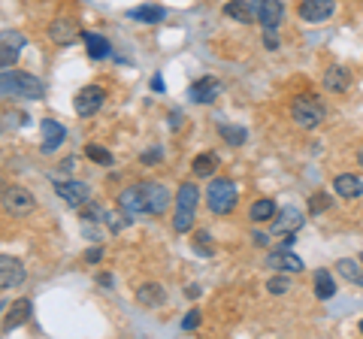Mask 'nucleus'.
I'll list each match as a JSON object with an SVG mask.
<instances>
[{"mask_svg": "<svg viewBox=\"0 0 363 339\" xmlns=\"http://www.w3.org/2000/svg\"><path fill=\"white\" fill-rule=\"evenodd\" d=\"M43 94H45V85L37 76L21 73V70H0V97L40 100Z\"/></svg>", "mask_w": 363, "mask_h": 339, "instance_id": "obj_1", "label": "nucleus"}, {"mask_svg": "<svg viewBox=\"0 0 363 339\" xmlns=\"http://www.w3.org/2000/svg\"><path fill=\"white\" fill-rule=\"evenodd\" d=\"M197 203H200V191L194 182H185L176 194V216H173V230L176 233H188L194 228V216H197Z\"/></svg>", "mask_w": 363, "mask_h": 339, "instance_id": "obj_2", "label": "nucleus"}, {"mask_svg": "<svg viewBox=\"0 0 363 339\" xmlns=\"http://www.w3.org/2000/svg\"><path fill=\"white\" fill-rule=\"evenodd\" d=\"M291 118L297 121L303 130H315V128H321V121L327 118V109L315 94H303L291 104Z\"/></svg>", "mask_w": 363, "mask_h": 339, "instance_id": "obj_3", "label": "nucleus"}, {"mask_svg": "<svg viewBox=\"0 0 363 339\" xmlns=\"http://www.w3.org/2000/svg\"><path fill=\"white\" fill-rule=\"evenodd\" d=\"M206 203L215 216H227L236 206V185L230 179H212L206 188Z\"/></svg>", "mask_w": 363, "mask_h": 339, "instance_id": "obj_4", "label": "nucleus"}, {"mask_svg": "<svg viewBox=\"0 0 363 339\" xmlns=\"http://www.w3.org/2000/svg\"><path fill=\"white\" fill-rule=\"evenodd\" d=\"M0 203H4V209L9 212V216H16V218L30 216L33 206H37L33 194H30L28 188H21V185H6L4 194H0Z\"/></svg>", "mask_w": 363, "mask_h": 339, "instance_id": "obj_5", "label": "nucleus"}, {"mask_svg": "<svg viewBox=\"0 0 363 339\" xmlns=\"http://www.w3.org/2000/svg\"><path fill=\"white\" fill-rule=\"evenodd\" d=\"M25 46H28V37L21 30H0V70H9L21 58Z\"/></svg>", "mask_w": 363, "mask_h": 339, "instance_id": "obj_6", "label": "nucleus"}, {"mask_svg": "<svg viewBox=\"0 0 363 339\" xmlns=\"http://www.w3.org/2000/svg\"><path fill=\"white\" fill-rule=\"evenodd\" d=\"M55 194H58L67 206H85L91 200V188L79 179H55Z\"/></svg>", "mask_w": 363, "mask_h": 339, "instance_id": "obj_7", "label": "nucleus"}, {"mask_svg": "<svg viewBox=\"0 0 363 339\" xmlns=\"http://www.w3.org/2000/svg\"><path fill=\"white\" fill-rule=\"evenodd\" d=\"M118 209H121V216H124V218L149 216V209H145V191H143V182L121 191V194H118Z\"/></svg>", "mask_w": 363, "mask_h": 339, "instance_id": "obj_8", "label": "nucleus"}, {"mask_svg": "<svg viewBox=\"0 0 363 339\" xmlns=\"http://www.w3.org/2000/svg\"><path fill=\"white\" fill-rule=\"evenodd\" d=\"M252 6L264 30H276L281 25V18H285V4L281 0H252Z\"/></svg>", "mask_w": 363, "mask_h": 339, "instance_id": "obj_9", "label": "nucleus"}, {"mask_svg": "<svg viewBox=\"0 0 363 339\" xmlns=\"http://www.w3.org/2000/svg\"><path fill=\"white\" fill-rule=\"evenodd\" d=\"M104 100H106L104 88H100V85H85L82 91L76 94L73 109H76V116L88 118V116H94V112H100V106H104Z\"/></svg>", "mask_w": 363, "mask_h": 339, "instance_id": "obj_10", "label": "nucleus"}, {"mask_svg": "<svg viewBox=\"0 0 363 339\" xmlns=\"http://www.w3.org/2000/svg\"><path fill=\"white\" fill-rule=\"evenodd\" d=\"M303 221H306V216L300 209L285 206V209H279L276 216H272V233L276 236H294L303 228Z\"/></svg>", "mask_w": 363, "mask_h": 339, "instance_id": "obj_11", "label": "nucleus"}, {"mask_svg": "<svg viewBox=\"0 0 363 339\" xmlns=\"http://www.w3.org/2000/svg\"><path fill=\"white\" fill-rule=\"evenodd\" d=\"M336 13V0H303L297 16L303 21H309V25H321Z\"/></svg>", "mask_w": 363, "mask_h": 339, "instance_id": "obj_12", "label": "nucleus"}, {"mask_svg": "<svg viewBox=\"0 0 363 339\" xmlns=\"http://www.w3.org/2000/svg\"><path fill=\"white\" fill-rule=\"evenodd\" d=\"M221 91H224V85L218 82V79H215V76H203V79H197V82L188 88V97L194 100V104L206 106V104H215Z\"/></svg>", "mask_w": 363, "mask_h": 339, "instance_id": "obj_13", "label": "nucleus"}, {"mask_svg": "<svg viewBox=\"0 0 363 339\" xmlns=\"http://www.w3.org/2000/svg\"><path fill=\"white\" fill-rule=\"evenodd\" d=\"M40 130H43V143H40V152L45 155H52V152H58L64 140H67V128L61 121H55V118H43L40 121Z\"/></svg>", "mask_w": 363, "mask_h": 339, "instance_id": "obj_14", "label": "nucleus"}, {"mask_svg": "<svg viewBox=\"0 0 363 339\" xmlns=\"http://www.w3.org/2000/svg\"><path fill=\"white\" fill-rule=\"evenodd\" d=\"M25 264L18 257H9V255H0V291L6 288H18L25 282Z\"/></svg>", "mask_w": 363, "mask_h": 339, "instance_id": "obj_15", "label": "nucleus"}, {"mask_svg": "<svg viewBox=\"0 0 363 339\" xmlns=\"http://www.w3.org/2000/svg\"><path fill=\"white\" fill-rule=\"evenodd\" d=\"M267 267L269 269H276V273H303V257H297L291 252V248L281 245L279 252H269L267 255Z\"/></svg>", "mask_w": 363, "mask_h": 339, "instance_id": "obj_16", "label": "nucleus"}, {"mask_svg": "<svg viewBox=\"0 0 363 339\" xmlns=\"http://www.w3.org/2000/svg\"><path fill=\"white\" fill-rule=\"evenodd\" d=\"M143 191H145V209H149V216H164L169 209V191L161 182H143Z\"/></svg>", "mask_w": 363, "mask_h": 339, "instance_id": "obj_17", "label": "nucleus"}, {"mask_svg": "<svg viewBox=\"0 0 363 339\" xmlns=\"http://www.w3.org/2000/svg\"><path fill=\"white\" fill-rule=\"evenodd\" d=\"M49 37H52L55 46H73V43L82 37V33H79L73 18H55L52 25H49Z\"/></svg>", "mask_w": 363, "mask_h": 339, "instance_id": "obj_18", "label": "nucleus"}, {"mask_svg": "<svg viewBox=\"0 0 363 339\" xmlns=\"http://www.w3.org/2000/svg\"><path fill=\"white\" fill-rule=\"evenodd\" d=\"M82 43H85V52H88V58H91V61H104V58H109V55H112L109 40H106V37H100V33L85 30V33H82Z\"/></svg>", "mask_w": 363, "mask_h": 339, "instance_id": "obj_19", "label": "nucleus"}, {"mask_svg": "<svg viewBox=\"0 0 363 339\" xmlns=\"http://www.w3.org/2000/svg\"><path fill=\"white\" fill-rule=\"evenodd\" d=\"M224 16L240 21V25H252V21H257L252 0H230V4H224Z\"/></svg>", "mask_w": 363, "mask_h": 339, "instance_id": "obj_20", "label": "nucleus"}, {"mask_svg": "<svg viewBox=\"0 0 363 339\" xmlns=\"http://www.w3.org/2000/svg\"><path fill=\"white\" fill-rule=\"evenodd\" d=\"M333 191H336L339 197H345V200H357L363 194V182H360V176L342 173V176L333 179Z\"/></svg>", "mask_w": 363, "mask_h": 339, "instance_id": "obj_21", "label": "nucleus"}, {"mask_svg": "<svg viewBox=\"0 0 363 339\" xmlns=\"http://www.w3.org/2000/svg\"><path fill=\"white\" fill-rule=\"evenodd\" d=\"M324 85H327V91H333V94H342L345 88L351 85V70H345V67H327V73H324Z\"/></svg>", "mask_w": 363, "mask_h": 339, "instance_id": "obj_22", "label": "nucleus"}, {"mask_svg": "<svg viewBox=\"0 0 363 339\" xmlns=\"http://www.w3.org/2000/svg\"><path fill=\"white\" fill-rule=\"evenodd\" d=\"M164 300H167V291L157 285V282H145V285L136 288V303H143V306H149V309L161 306Z\"/></svg>", "mask_w": 363, "mask_h": 339, "instance_id": "obj_23", "label": "nucleus"}, {"mask_svg": "<svg viewBox=\"0 0 363 339\" xmlns=\"http://www.w3.org/2000/svg\"><path fill=\"white\" fill-rule=\"evenodd\" d=\"M130 21H143V25H157V21L167 18V9L164 6H155V4H145V6H136L128 13Z\"/></svg>", "mask_w": 363, "mask_h": 339, "instance_id": "obj_24", "label": "nucleus"}, {"mask_svg": "<svg viewBox=\"0 0 363 339\" xmlns=\"http://www.w3.org/2000/svg\"><path fill=\"white\" fill-rule=\"evenodd\" d=\"M30 300L28 297H21V300H16L13 303V309H9L6 312V321H4V327H6V330H16V327H21V324H25L28 318H30Z\"/></svg>", "mask_w": 363, "mask_h": 339, "instance_id": "obj_25", "label": "nucleus"}, {"mask_svg": "<svg viewBox=\"0 0 363 339\" xmlns=\"http://www.w3.org/2000/svg\"><path fill=\"white\" fill-rule=\"evenodd\" d=\"M218 155L215 152H206V155H197L194 157V164H191V170H194V176L197 179H206V176H212L215 170H218Z\"/></svg>", "mask_w": 363, "mask_h": 339, "instance_id": "obj_26", "label": "nucleus"}, {"mask_svg": "<svg viewBox=\"0 0 363 339\" xmlns=\"http://www.w3.org/2000/svg\"><path fill=\"white\" fill-rule=\"evenodd\" d=\"M336 294V282L327 269H315V297L318 300H330Z\"/></svg>", "mask_w": 363, "mask_h": 339, "instance_id": "obj_27", "label": "nucleus"}, {"mask_svg": "<svg viewBox=\"0 0 363 339\" xmlns=\"http://www.w3.org/2000/svg\"><path fill=\"white\" fill-rule=\"evenodd\" d=\"M272 216H276V203H272L269 197L255 200L252 209H248V218L252 221H272Z\"/></svg>", "mask_w": 363, "mask_h": 339, "instance_id": "obj_28", "label": "nucleus"}, {"mask_svg": "<svg viewBox=\"0 0 363 339\" xmlns=\"http://www.w3.org/2000/svg\"><path fill=\"white\" fill-rule=\"evenodd\" d=\"M218 133H221V140H227L230 145H242L248 140V130L240 128V124H218Z\"/></svg>", "mask_w": 363, "mask_h": 339, "instance_id": "obj_29", "label": "nucleus"}, {"mask_svg": "<svg viewBox=\"0 0 363 339\" xmlns=\"http://www.w3.org/2000/svg\"><path fill=\"white\" fill-rule=\"evenodd\" d=\"M336 269H339V276H345L348 282H357V276L363 273L360 264H357V261H351V257H342V261L336 264Z\"/></svg>", "mask_w": 363, "mask_h": 339, "instance_id": "obj_30", "label": "nucleus"}, {"mask_svg": "<svg viewBox=\"0 0 363 339\" xmlns=\"http://www.w3.org/2000/svg\"><path fill=\"white\" fill-rule=\"evenodd\" d=\"M267 291H269V294H288V291H291V279H288L285 273L272 276V279L267 282Z\"/></svg>", "mask_w": 363, "mask_h": 339, "instance_id": "obj_31", "label": "nucleus"}, {"mask_svg": "<svg viewBox=\"0 0 363 339\" xmlns=\"http://www.w3.org/2000/svg\"><path fill=\"white\" fill-rule=\"evenodd\" d=\"M82 216L88 218V221H106L109 218V212L104 209V206H97V203H85V206H82Z\"/></svg>", "mask_w": 363, "mask_h": 339, "instance_id": "obj_32", "label": "nucleus"}, {"mask_svg": "<svg viewBox=\"0 0 363 339\" xmlns=\"http://www.w3.org/2000/svg\"><path fill=\"white\" fill-rule=\"evenodd\" d=\"M85 157H91V161H97V164H104V167H112V155L106 149H100V145H88Z\"/></svg>", "mask_w": 363, "mask_h": 339, "instance_id": "obj_33", "label": "nucleus"}, {"mask_svg": "<svg viewBox=\"0 0 363 339\" xmlns=\"http://www.w3.org/2000/svg\"><path fill=\"white\" fill-rule=\"evenodd\" d=\"M324 209H330V197H327V191H321V194H312V200H309V212H312V216H318V212H324Z\"/></svg>", "mask_w": 363, "mask_h": 339, "instance_id": "obj_34", "label": "nucleus"}, {"mask_svg": "<svg viewBox=\"0 0 363 339\" xmlns=\"http://www.w3.org/2000/svg\"><path fill=\"white\" fill-rule=\"evenodd\" d=\"M197 324H200V309H191L185 318H182V330H197Z\"/></svg>", "mask_w": 363, "mask_h": 339, "instance_id": "obj_35", "label": "nucleus"}, {"mask_svg": "<svg viewBox=\"0 0 363 339\" xmlns=\"http://www.w3.org/2000/svg\"><path fill=\"white\" fill-rule=\"evenodd\" d=\"M194 248H197L200 255H212V245H209V233H203V230H200V233L194 236Z\"/></svg>", "mask_w": 363, "mask_h": 339, "instance_id": "obj_36", "label": "nucleus"}, {"mask_svg": "<svg viewBox=\"0 0 363 339\" xmlns=\"http://www.w3.org/2000/svg\"><path fill=\"white\" fill-rule=\"evenodd\" d=\"M264 46L269 52H276L279 49V37H276V30H264Z\"/></svg>", "mask_w": 363, "mask_h": 339, "instance_id": "obj_37", "label": "nucleus"}, {"mask_svg": "<svg viewBox=\"0 0 363 339\" xmlns=\"http://www.w3.org/2000/svg\"><path fill=\"white\" fill-rule=\"evenodd\" d=\"M97 261H104V248H88V252H85V264H97Z\"/></svg>", "mask_w": 363, "mask_h": 339, "instance_id": "obj_38", "label": "nucleus"}, {"mask_svg": "<svg viewBox=\"0 0 363 339\" xmlns=\"http://www.w3.org/2000/svg\"><path fill=\"white\" fill-rule=\"evenodd\" d=\"M161 157H164L161 149H152V152H145V155H143V164H155V161H161Z\"/></svg>", "mask_w": 363, "mask_h": 339, "instance_id": "obj_39", "label": "nucleus"}, {"mask_svg": "<svg viewBox=\"0 0 363 339\" xmlns=\"http://www.w3.org/2000/svg\"><path fill=\"white\" fill-rule=\"evenodd\" d=\"M252 243L264 248V245H269V236H267V233H260V230H255V233H252Z\"/></svg>", "mask_w": 363, "mask_h": 339, "instance_id": "obj_40", "label": "nucleus"}, {"mask_svg": "<svg viewBox=\"0 0 363 339\" xmlns=\"http://www.w3.org/2000/svg\"><path fill=\"white\" fill-rule=\"evenodd\" d=\"M97 285L112 288V285H116V279H112V273H100V276H97Z\"/></svg>", "mask_w": 363, "mask_h": 339, "instance_id": "obj_41", "label": "nucleus"}, {"mask_svg": "<svg viewBox=\"0 0 363 339\" xmlns=\"http://www.w3.org/2000/svg\"><path fill=\"white\" fill-rule=\"evenodd\" d=\"M152 88H155V91H157V94H164V91H167V85H164V79H161V73H157V76H152Z\"/></svg>", "mask_w": 363, "mask_h": 339, "instance_id": "obj_42", "label": "nucleus"}, {"mask_svg": "<svg viewBox=\"0 0 363 339\" xmlns=\"http://www.w3.org/2000/svg\"><path fill=\"white\" fill-rule=\"evenodd\" d=\"M182 121H185V116H182V112H169V128H173V130H179Z\"/></svg>", "mask_w": 363, "mask_h": 339, "instance_id": "obj_43", "label": "nucleus"}, {"mask_svg": "<svg viewBox=\"0 0 363 339\" xmlns=\"http://www.w3.org/2000/svg\"><path fill=\"white\" fill-rule=\"evenodd\" d=\"M357 161H360V167H363V149H360V155H357Z\"/></svg>", "mask_w": 363, "mask_h": 339, "instance_id": "obj_44", "label": "nucleus"}, {"mask_svg": "<svg viewBox=\"0 0 363 339\" xmlns=\"http://www.w3.org/2000/svg\"><path fill=\"white\" fill-rule=\"evenodd\" d=\"M357 285H360V288H363V273H360V276H357Z\"/></svg>", "mask_w": 363, "mask_h": 339, "instance_id": "obj_45", "label": "nucleus"}, {"mask_svg": "<svg viewBox=\"0 0 363 339\" xmlns=\"http://www.w3.org/2000/svg\"><path fill=\"white\" fill-rule=\"evenodd\" d=\"M4 309H6V303H0V312H4Z\"/></svg>", "mask_w": 363, "mask_h": 339, "instance_id": "obj_46", "label": "nucleus"}, {"mask_svg": "<svg viewBox=\"0 0 363 339\" xmlns=\"http://www.w3.org/2000/svg\"><path fill=\"white\" fill-rule=\"evenodd\" d=\"M360 333H363V321H360Z\"/></svg>", "mask_w": 363, "mask_h": 339, "instance_id": "obj_47", "label": "nucleus"}]
</instances>
